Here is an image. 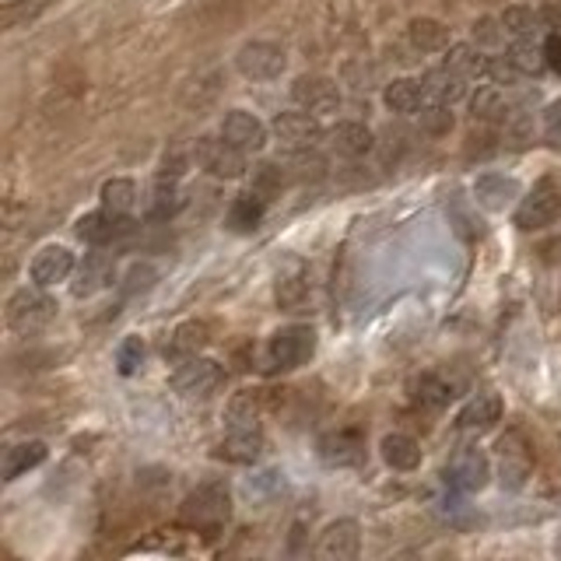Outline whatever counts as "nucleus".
<instances>
[{"label":"nucleus","mask_w":561,"mask_h":561,"mask_svg":"<svg viewBox=\"0 0 561 561\" xmlns=\"http://www.w3.org/2000/svg\"><path fill=\"white\" fill-rule=\"evenodd\" d=\"M316 453H320L323 466H331V471H345V466H358L365 460V439L351 428L326 432L316 442Z\"/></svg>","instance_id":"nucleus-15"},{"label":"nucleus","mask_w":561,"mask_h":561,"mask_svg":"<svg viewBox=\"0 0 561 561\" xmlns=\"http://www.w3.org/2000/svg\"><path fill=\"white\" fill-rule=\"evenodd\" d=\"M228 432L222 446H217V457L228 463H257L263 453V428H260V408L253 394H239L228 403Z\"/></svg>","instance_id":"nucleus-1"},{"label":"nucleus","mask_w":561,"mask_h":561,"mask_svg":"<svg viewBox=\"0 0 561 561\" xmlns=\"http://www.w3.org/2000/svg\"><path fill=\"white\" fill-rule=\"evenodd\" d=\"M474 105V120H488V123H506L512 116V105L506 99L502 88H481L471 99Z\"/></svg>","instance_id":"nucleus-33"},{"label":"nucleus","mask_w":561,"mask_h":561,"mask_svg":"<svg viewBox=\"0 0 561 561\" xmlns=\"http://www.w3.org/2000/svg\"><path fill=\"white\" fill-rule=\"evenodd\" d=\"M421 82H425V91H428L435 102L453 105V102L466 99V77L460 71H453V67H446V64L428 71L425 77H421Z\"/></svg>","instance_id":"nucleus-26"},{"label":"nucleus","mask_w":561,"mask_h":561,"mask_svg":"<svg viewBox=\"0 0 561 561\" xmlns=\"http://www.w3.org/2000/svg\"><path fill=\"white\" fill-rule=\"evenodd\" d=\"M222 134L228 145H236L239 151H263L267 148V123H263L260 116L253 113H246V109H228L225 120H222Z\"/></svg>","instance_id":"nucleus-16"},{"label":"nucleus","mask_w":561,"mask_h":561,"mask_svg":"<svg viewBox=\"0 0 561 561\" xmlns=\"http://www.w3.org/2000/svg\"><path fill=\"white\" fill-rule=\"evenodd\" d=\"M148 204V217L151 222H169V217H176L183 208H186V197H183V186L176 183V176H159L151 183V190L145 197Z\"/></svg>","instance_id":"nucleus-21"},{"label":"nucleus","mask_w":561,"mask_h":561,"mask_svg":"<svg viewBox=\"0 0 561 561\" xmlns=\"http://www.w3.org/2000/svg\"><path fill=\"white\" fill-rule=\"evenodd\" d=\"M154 280H159V271L151 267V263H134V267L127 271V277H123L120 291L123 295H137V291H151Z\"/></svg>","instance_id":"nucleus-40"},{"label":"nucleus","mask_w":561,"mask_h":561,"mask_svg":"<svg viewBox=\"0 0 561 561\" xmlns=\"http://www.w3.org/2000/svg\"><path fill=\"white\" fill-rule=\"evenodd\" d=\"M326 140H331V148L337 154H348V159H362V154H369L372 145H376V137H372L365 123H354V120H345V123H337V127H331L326 130Z\"/></svg>","instance_id":"nucleus-22"},{"label":"nucleus","mask_w":561,"mask_h":561,"mask_svg":"<svg viewBox=\"0 0 561 561\" xmlns=\"http://www.w3.org/2000/svg\"><path fill=\"white\" fill-rule=\"evenodd\" d=\"M194 162L204 169V173L217 179H242L246 176V151L217 134V137H200L194 145Z\"/></svg>","instance_id":"nucleus-6"},{"label":"nucleus","mask_w":561,"mask_h":561,"mask_svg":"<svg viewBox=\"0 0 561 561\" xmlns=\"http://www.w3.org/2000/svg\"><path fill=\"white\" fill-rule=\"evenodd\" d=\"M551 548H554V554H558V558H561V534H558V537H554V544H551Z\"/></svg>","instance_id":"nucleus-46"},{"label":"nucleus","mask_w":561,"mask_h":561,"mask_svg":"<svg viewBox=\"0 0 561 561\" xmlns=\"http://www.w3.org/2000/svg\"><path fill=\"white\" fill-rule=\"evenodd\" d=\"M502 25H506V33H512V36H540L544 28V14L540 11H534V8H523V4H512V8H506V14H502Z\"/></svg>","instance_id":"nucleus-34"},{"label":"nucleus","mask_w":561,"mask_h":561,"mask_svg":"<svg viewBox=\"0 0 561 561\" xmlns=\"http://www.w3.org/2000/svg\"><path fill=\"white\" fill-rule=\"evenodd\" d=\"M502 18H481L474 25V42L477 46H502Z\"/></svg>","instance_id":"nucleus-42"},{"label":"nucleus","mask_w":561,"mask_h":561,"mask_svg":"<svg viewBox=\"0 0 561 561\" xmlns=\"http://www.w3.org/2000/svg\"><path fill=\"white\" fill-rule=\"evenodd\" d=\"M446 481L457 491H481L491 481V460L481 446H460L446 466Z\"/></svg>","instance_id":"nucleus-11"},{"label":"nucleus","mask_w":561,"mask_h":561,"mask_svg":"<svg viewBox=\"0 0 561 561\" xmlns=\"http://www.w3.org/2000/svg\"><path fill=\"white\" fill-rule=\"evenodd\" d=\"M57 316V299L46 295V288L33 285V288H18L8 299V326L18 334H33L42 331L46 323Z\"/></svg>","instance_id":"nucleus-4"},{"label":"nucleus","mask_w":561,"mask_h":561,"mask_svg":"<svg viewBox=\"0 0 561 561\" xmlns=\"http://www.w3.org/2000/svg\"><path fill=\"white\" fill-rule=\"evenodd\" d=\"M523 197V183L516 176H506V173H485L474 179V200L485 211H506L512 208L516 200Z\"/></svg>","instance_id":"nucleus-18"},{"label":"nucleus","mask_w":561,"mask_h":561,"mask_svg":"<svg viewBox=\"0 0 561 561\" xmlns=\"http://www.w3.org/2000/svg\"><path fill=\"white\" fill-rule=\"evenodd\" d=\"M506 57L512 60V67H516L520 74H526V77H537L544 67H548V57H544V42L537 36H520L516 42L509 46Z\"/></svg>","instance_id":"nucleus-31"},{"label":"nucleus","mask_w":561,"mask_h":561,"mask_svg":"<svg viewBox=\"0 0 561 561\" xmlns=\"http://www.w3.org/2000/svg\"><path fill=\"white\" fill-rule=\"evenodd\" d=\"M544 130H548L551 140H561V99H554L544 109Z\"/></svg>","instance_id":"nucleus-43"},{"label":"nucleus","mask_w":561,"mask_h":561,"mask_svg":"<svg viewBox=\"0 0 561 561\" xmlns=\"http://www.w3.org/2000/svg\"><path fill=\"white\" fill-rule=\"evenodd\" d=\"M288 67V53L280 50L277 42H246L236 53V71L246 77V82H277Z\"/></svg>","instance_id":"nucleus-8"},{"label":"nucleus","mask_w":561,"mask_h":561,"mask_svg":"<svg viewBox=\"0 0 561 561\" xmlns=\"http://www.w3.org/2000/svg\"><path fill=\"white\" fill-rule=\"evenodd\" d=\"M502 411H506V403L498 394H491V389H485V394H477L471 397L460 408L457 414V428L460 432H488L491 425H498L502 421Z\"/></svg>","instance_id":"nucleus-20"},{"label":"nucleus","mask_w":561,"mask_h":561,"mask_svg":"<svg viewBox=\"0 0 561 561\" xmlns=\"http://www.w3.org/2000/svg\"><path fill=\"white\" fill-rule=\"evenodd\" d=\"M516 77H520V71L512 67V60L509 57H491L488 60V82L491 85H516Z\"/></svg>","instance_id":"nucleus-41"},{"label":"nucleus","mask_w":561,"mask_h":561,"mask_svg":"<svg viewBox=\"0 0 561 561\" xmlns=\"http://www.w3.org/2000/svg\"><path fill=\"white\" fill-rule=\"evenodd\" d=\"M140 365H145V340H140V337H123V345L116 348L120 376H134Z\"/></svg>","instance_id":"nucleus-39"},{"label":"nucleus","mask_w":561,"mask_h":561,"mask_svg":"<svg viewBox=\"0 0 561 561\" xmlns=\"http://www.w3.org/2000/svg\"><path fill=\"white\" fill-rule=\"evenodd\" d=\"M291 99H295V105L309 109V113L331 116L340 109V88L334 77H326V74H302V77H295Z\"/></svg>","instance_id":"nucleus-12"},{"label":"nucleus","mask_w":561,"mask_h":561,"mask_svg":"<svg viewBox=\"0 0 561 561\" xmlns=\"http://www.w3.org/2000/svg\"><path fill=\"white\" fill-rule=\"evenodd\" d=\"M544 57H548V71L561 74V33H551L544 39Z\"/></svg>","instance_id":"nucleus-44"},{"label":"nucleus","mask_w":561,"mask_h":561,"mask_svg":"<svg viewBox=\"0 0 561 561\" xmlns=\"http://www.w3.org/2000/svg\"><path fill=\"white\" fill-rule=\"evenodd\" d=\"M137 200H140V194H137L134 179H109L102 186V208L116 211V214H130Z\"/></svg>","instance_id":"nucleus-35"},{"label":"nucleus","mask_w":561,"mask_h":561,"mask_svg":"<svg viewBox=\"0 0 561 561\" xmlns=\"http://www.w3.org/2000/svg\"><path fill=\"white\" fill-rule=\"evenodd\" d=\"M488 60L491 57L481 53L477 42H457L446 50V67L460 71L466 82H471V77H488Z\"/></svg>","instance_id":"nucleus-30"},{"label":"nucleus","mask_w":561,"mask_h":561,"mask_svg":"<svg viewBox=\"0 0 561 561\" xmlns=\"http://www.w3.org/2000/svg\"><path fill=\"white\" fill-rule=\"evenodd\" d=\"M280 186H285V165L263 162L253 169V194H260L263 200H271V194H277Z\"/></svg>","instance_id":"nucleus-38"},{"label":"nucleus","mask_w":561,"mask_h":561,"mask_svg":"<svg viewBox=\"0 0 561 561\" xmlns=\"http://www.w3.org/2000/svg\"><path fill=\"white\" fill-rule=\"evenodd\" d=\"M137 222H130V214H116V211H91L85 217H77V239L88 242V246H109V242H120L123 236H130Z\"/></svg>","instance_id":"nucleus-13"},{"label":"nucleus","mask_w":561,"mask_h":561,"mask_svg":"<svg viewBox=\"0 0 561 561\" xmlns=\"http://www.w3.org/2000/svg\"><path fill=\"white\" fill-rule=\"evenodd\" d=\"M561 217V183L544 176L540 183H534V190L526 197H520V208H516V225L523 232H537V228H548Z\"/></svg>","instance_id":"nucleus-3"},{"label":"nucleus","mask_w":561,"mask_h":561,"mask_svg":"<svg viewBox=\"0 0 561 561\" xmlns=\"http://www.w3.org/2000/svg\"><path fill=\"white\" fill-rule=\"evenodd\" d=\"M208 345V323H200V320H186L179 323L173 337H169V345H165V358H190L197 354L200 348Z\"/></svg>","instance_id":"nucleus-28"},{"label":"nucleus","mask_w":561,"mask_h":561,"mask_svg":"<svg viewBox=\"0 0 561 561\" xmlns=\"http://www.w3.org/2000/svg\"><path fill=\"white\" fill-rule=\"evenodd\" d=\"M425 82H417V77H394V82L386 85L383 91V102L389 113H400V116H411L417 113L421 105H425Z\"/></svg>","instance_id":"nucleus-23"},{"label":"nucleus","mask_w":561,"mask_h":561,"mask_svg":"<svg viewBox=\"0 0 561 561\" xmlns=\"http://www.w3.org/2000/svg\"><path fill=\"white\" fill-rule=\"evenodd\" d=\"M544 14V25H548V33H561V0H554V4L540 8Z\"/></svg>","instance_id":"nucleus-45"},{"label":"nucleus","mask_w":561,"mask_h":561,"mask_svg":"<svg viewBox=\"0 0 561 561\" xmlns=\"http://www.w3.org/2000/svg\"><path fill=\"white\" fill-rule=\"evenodd\" d=\"M263 204H267V200H263L260 194H253V190H249V194H239V197L228 204L225 225H228L232 232H239V236H249V232H257L260 222H263Z\"/></svg>","instance_id":"nucleus-25"},{"label":"nucleus","mask_w":561,"mask_h":561,"mask_svg":"<svg viewBox=\"0 0 561 561\" xmlns=\"http://www.w3.org/2000/svg\"><path fill=\"white\" fill-rule=\"evenodd\" d=\"M271 130H274V137L280 140V145L291 148V151H309L326 137V130L320 127V116L309 113V109H302V105L288 109V113H277L274 123H271Z\"/></svg>","instance_id":"nucleus-10"},{"label":"nucleus","mask_w":561,"mask_h":561,"mask_svg":"<svg viewBox=\"0 0 561 561\" xmlns=\"http://www.w3.org/2000/svg\"><path fill=\"white\" fill-rule=\"evenodd\" d=\"M383 449V460L386 466H394V471H417L421 466V446L411 439V435H403V432H394V435H386V439L379 442Z\"/></svg>","instance_id":"nucleus-27"},{"label":"nucleus","mask_w":561,"mask_h":561,"mask_svg":"<svg viewBox=\"0 0 561 561\" xmlns=\"http://www.w3.org/2000/svg\"><path fill=\"white\" fill-rule=\"evenodd\" d=\"M316 354V331L306 323L280 326L271 337V362L277 369H302Z\"/></svg>","instance_id":"nucleus-9"},{"label":"nucleus","mask_w":561,"mask_h":561,"mask_svg":"<svg viewBox=\"0 0 561 561\" xmlns=\"http://www.w3.org/2000/svg\"><path fill=\"white\" fill-rule=\"evenodd\" d=\"M225 379V369L214 362V358H200V354H190L183 358L179 369L173 372V389L179 397H190V400H204L211 397L217 386Z\"/></svg>","instance_id":"nucleus-7"},{"label":"nucleus","mask_w":561,"mask_h":561,"mask_svg":"<svg viewBox=\"0 0 561 561\" xmlns=\"http://www.w3.org/2000/svg\"><path fill=\"white\" fill-rule=\"evenodd\" d=\"M408 36L414 42V50L421 53H446L453 46L449 42V28L439 18H414L408 25Z\"/></svg>","instance_id":"nucleus-29"},{"label":"nucleus","mask_w":561,"mask_h":561,"mask_svg":"<svg viewBox=\"0 0 561 561\" xmlns=\"http://www.w3.org/2000/svg\"><path fill=\"white\" fill-rule=\"evenodd\" d=\"M116 280V260L96 249V253H85V260L74 267V299H91V295L105 291Z\"/></svg>","instance_id":"nucleus-14"},{"label":"nucleus","mask_w":561,"mask_h":561,"mask_svg":"<svg viewBox=\"0 0 561 561\" xmlns=\"http://www.w3.org/2000/svg\"><path fill=\"white\" fill-rule=\"evenodd\" d=\"M46 457H50V449H46V442H39V439H28V442L11 446V449H4L0 477H4V481H18L22 474L36 471L39 463H46Z\"/></svg>","instance_id":"nucleus-24"},{"label":"nucleus","mask_w":561,"mask_h":561,"mask_svg":"<svg viewBox=\"0 0 561 561\" xmlns=\"http://www.w3.org/2000/svg\"><path fill=\"white\" fill-rule=\"evenodd\" d=\"M309 302V285L302 277H285L277 280V306L288 309V313H306Z\"/></svg>","instance_id":"nucleus-36"},{"label":"nucleus","mask_w":561,"mask_h":561,"mask_svg":"<svg viewBox=\"0 0 561 561\" xmlns=\"http://www.w3.org/2000/svg\"><path fill=\"white\" fill-rule=\"evenodd\" d=\"M411 397L421 408H432V411H442L449 400H453V386H449L442 376H435V372H425V376H417L411 383Z\"/></svg>","instance_id":"nucleus-32"},{"label":"nucleus","mask_w":561,"mask_h":561,"mask_svg":"<svg viewBox=\"0 0 561 561\" xmlns=\"http://www.w3.org/2000/svg\"><path fill=\"white\" fill-rule=\"evenodd\" d=\"M362 551V526L358 520H337L320 534L316 558L323 561H351Z\"/></svg>","instance_id":"nucleus-17"},{"label":"nucleus","mask_w":561,"mask_h":561,"mask_svg":"<svg viewBox=\"0 0 561 561\" xmlns=\"http://www.w3.org/2000/svg\"><path fill=\"white\" fill-rule=\"evenodd\" d=\"M74 267L77 263L67 246H42L33 260V267H28V277H33V285H39V288H53L60 280H67L74 274Z\"/></svg>","instance_id":"nucleus-19"},{"label":"nucleus","mask_w":561,"mask_h":561,"mask_svg":"<svg viewBox=\"0 0 561 561\" xmlns=\"http://www.w3.org/2000/svg\"><path fill=\"white\" fill-rule=\"evenodd\" d=\"M421 130L432 134V137H446L453 130V113H449L446 102H432V105H421Z\"/></svg>","instance_id":"nucleus-37"},{"label":"nucleus","mask_w":561,"mask_h":561,"mask_svg":"<svg viewBox=\"0 0 561 561\" xmlns=\"http://www.w3.org/2000/svg\"><path fill=\"white\" fill-rule=\"evenodd\" d=\"M228 516H232V495L225 481H204V485L183 498L179 509V520L197 529H217Z\"/></svg>","instance_id":"nucleus-2"},{"label":"nucleus","mask_w":561,"mask_h":561,"mask_svg":"<svg viewBox=\"0 0 561 561\" xmlns=\"http://www.w3.org/2000/svg\"><path fill=\"white\" fill-rule=\"evenodd\" d=\"M498 485L506 491H523L529 474H534V449L520 432H506L498 439Z\"/></svg>","instance_id":"nucleus-5"}]
</instances>
